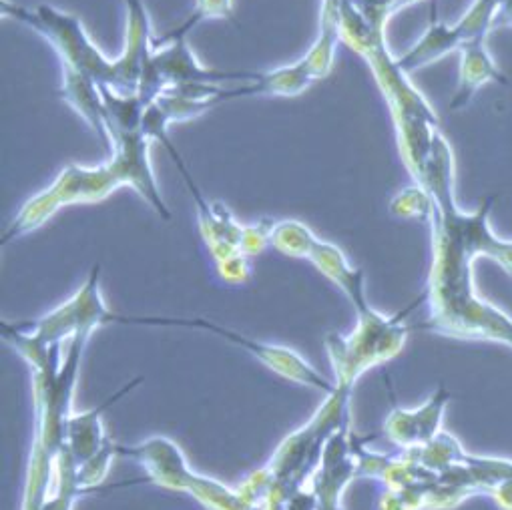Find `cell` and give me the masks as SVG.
Here are the masks:
<instances>
[{"label": "cell", "mask_w": 512, "mask_h": 510, "mask_svg": "<svg viewBox=\"0 0 512 510\" xmlns=\"http://www.w3.org/2000/svg\"><path fill=\"white\" fill-rule=\"evenodd\" d=\"M209 19H233V0H195V7L185 23L161 37H153V49H159L177 39H187V35L197 25Z\"/></svg>", "instance_id": "cell-11"}, {"label": "cell", "mask_w": 512, "mask_h": 510, "mask_svg": "<svg viewBox=\"0 0 512 510\" xmlns=\"http://www.w3.org/2000/svg\"><path fill=\"white\" fill-rule=\"evenodd\" d=\"M500 27H512V0H498L494 29Z\"/></svg>", "instance_id": "cell-15"}, {"label": "cell", "mask_w": 512, "mask_h": 510, "mask_svg": "<svg viewBox=\"0 0 512 510\" xmlns=\"http://www.w3.org/2000/svg\"><path fill=\"white\" fill-rule=\"evenodd\" d=\"M151 65L165 89L177 85H221L227 81L249 83L260 75L247 71L209 69L197 61L195 53L187 47V39H177L159 49H153Z\"/></svg>", "instance_id": "cell-6"}, {"label": "cell", "mask_w": 512, "mask_h": 510, "mask_svg": "<svg viewBox=\"0 0 512 510\" xmlns=\"http://www.w3.org/2000/svg\"><path fill=\"white\" fill-rule=\"evenodd\" d=\"M454 51H460V41H458V35L454 31V27L450 25H444L438 15H436V7L432 9V19H430V25L426 29V33L418 39V43L408 51L404 53L400 59H398V67L404 71V73H414L422 67H428L432 63H436L438 59L454 53Z\"/></svg>", "instance_id": "cell-10"}, {"label": "cell", "mask_w": 512, "mask_h": 510, "mask_svg": "<svg viewBox=\"0 0 512 510\" xmlns=\"http://www.w3.org/2000/svg\"><path fill=\"white\" fill-rule=\"evenodd\" d=\"M113 322H123V324H145V326H185V328H201V330H209V332H215L219 334L221 338L249 350L251 354L258 356L260 360H264L266 364H270L274 370L282 372L284 376L288 378H294L298 382H304V384H310L314 388H320V390H326V392H334V386L324 380L318 372L312 370V366L296 356L292 350H286V348H274V346H266V344H260V342H249L245 340L243 336L227 330V328H219L215 324H209L205 320H179V318H119V316H113Z\"/></svg>", "instance_id": "cell-5"}, {"label": "cell", "mask_w": 512, "mask_h": 510, "mask_svg": "<svg viewBox=\"0 0 512 510\" xmlns=\"http://www.w3.org/2000/svg\"><path fill=\"white\" fill-rule=\"evenodd\" d=\"M113 314L107 310L101 290H99V266L89 274L85 286L61 308L51 312L47 318L35 324L9 326L3 322V332L7 340L21 350V354H47L65 336L91 334L103 324H111Z\"/></svg>", "instance_id": "cell-4"}, {"label": "cell", "mask_w": 512, "mask_h": 510, "mask_svg": "<svg viewBox=\"0 0 512 510\" xmlns=\"http://www.w3.org/2000/svg\"><path fill=\"white\" fill-rule=\"evenodd\" d=\"M434 211L430 217L434 260L424 298L430 306L432 332L496 342L512 348V318L484 302L474 290L472 266L478 258H490L512 276V241L500 239L490 227L496 195L482 199L476 211H462L454 197V157L444 135H438L422 177Z\"/></svg>", "instance_id": "cell-1"}, {"label": "cell", "mask_w": 512, "mask_h": 510, "mask_svg": "<svg viewBox=\"0 0 512 510\" xmlns=\"http://www.w3.org/2000/svg\"><path fill=\"white\" fill-rule=\"evenodd\" d=\"M125 7V53L119 59H107L91 41L79 17L51 5L27 9L13 0H0L3 17L23 23L45 37L59 53L63 65L79 71L99 87H111L121 95H137L143 71L153 55V33L143 0H125Z\"/></svg>", "instance_id": "cell-3"}, {"label": "cell", "mask_w": 512, "mask_h": 510, "mask_svg": "<svg viewBox=\"0 0 512 510\" xmlns=\"http://www.w3.org/2000/svg\"><path fill=\"white\" fill-rule=\"evenodd\" d=\"M59 97L69 103L95 131V135L111 149V135L107 131L105 121V101L101 95V87L81 75L79 71L63 65V87Z\"/></svg>", "instance_id": "cell-9"}, {"label": "cell", "mask_w": 512, "mask_h": 510, "mask_svg": "<svg viewBox=\"0 0 512 510\" xmlns=\"http://www.w3.org/2000/svg\"><path fill=\"white\" fill-rule=\"evenodd\" d=\"M460 73L458 87L450 101V111H458L466 107L472 97L488 83H508L504 73L496 67L486 41L466 43L460 51Z\"/></svg>", "instance_id": "cell-8"}, {"label": "cell", "mask_w": 512, "mask_h": 510, "mask_svg": "<svg viewBox=\"0 0 512 510\" xmlns=\"http://www.w3.org/2000/svg\"><path fill=\"white\" fill-rule=\"evenodd\" d=\"M111 135V159L97 167L67 165L57 179L33 199H29L19 215L11 221L3 243L41 227L61 207L71 203L101 201L117 187L129 185L157 211L165 221L171 219L149 159L151 139L141 127H109Z\"/></svg>", "instance_id": "cell-2"}, {"label": "cell", "mask_w": 512, "mask_h": 510, "mask_svg": "<svg viewBox=\"0 0 512 510\" xmlns=\"http://www.w3.org/2000/svg\"><path fill=\"white\" fill-rule=\"evenodd\" d=\"M464 464L468 466L474 488L480 492H492L500 482L512 478V460L508 458H496V456H476L468 454L464 456Z\"/></svg>", "instance_id": "cell-12"}, {"label": "cell", "mask_w": 512, "mask_h": 510, "mask_svg": "<svg viewBox=\"0 0 512 510\" xmlns=\"http://www.w3.org/2000/svg\"><path fill=\"white\" fill-rule=\"evenodd\" d=\"M390 211L398 217H408V219H426L430 221L432 211H434V201L430 193L420 187H408L400 195H396L390 203Z\"/></svg>", "instance_id": "cell-13"}, {"label": "cell", "mask_w": 512, "mask_h": 510, "mask_svg": "<svg viewBox=\"0 0 512 510\" xmlns=\"http://www.w3.org/2000/svg\"><path fill=\"white\" fill-rule=\"evenodd\" d=\"M490 496L496 500V504L502 508V510H512V478L500 482L492 492Z\"/></svg>", "instance_id": "cell-14"}, {"label": "cell", "mask_w": 512, "mask_h": 510, "mask_svg": "<svg viewBox=\"0 0 512 510\" xmlns=\"http://www.w3.org/2000/svg\"><path fill=\"white\" fill-rule=\"evenodd\" d=\"M450 402V392L444 386H438L434 396L418 410H394L392 418L388 420V434L390 438L404 446V448H416L428 444L432 438H436L440 430V422L444 416V410Z\"/></svg>", "instance_id": "cell-7"}]
</instances>
